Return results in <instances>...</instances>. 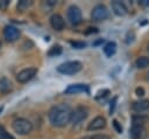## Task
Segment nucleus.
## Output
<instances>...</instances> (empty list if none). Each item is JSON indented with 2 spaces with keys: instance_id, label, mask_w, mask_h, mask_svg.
Masks as SVG:
<instances>
[{
  "instance_id": "nucleus-23",
  "label": "nucleus",
  "mask_w": 149,
  "mask_h": 139,
  "mask_svg": "<svg viewBox=\"0 0 149 139\" xmlns=\"http://www.w3.org/2000/svg\"><path fill=\"white\" fill-rule=\"evenodd\" d=\"M90 139H111V137L107 134H93L90 135Z\"/></svg>"
},
{
  "instance_id": "nucleus-29",
  "label": "nucleus",
  "mask_w": 149,
  "mask_h": 139,
  "mask_svg": "<svg viewBox=\"0 0 149 139\" xmlns=\"http://www.w3.org/2000/svg\"><path fill=\"white\" fill-rule=\"evenodd\" d=\"M139 4L141 5V6H149V0H142V1H139Z\"/></svg>"
},
{
  "instance_id": "nucleus-9",
  "label": "nucleus",
  "mask_w": 149,
  "mask_h": 139,
  "mask_svg": "<svg viewBox=\"0 0 149 139\" xmlns=\"http://www.w3.org/2000/svg\"><path fill=\"white\" fill-rule=\"evenodd\" d=\"M146 135V128L142 124H134L130 128V133L129 137L130 139H143Z\"/></svg>"
},
{
  "instance_id": "nucleus-25",
  "label": "nucleus",
  "mask_w": 149,
  "mask_h": 139,
  "mask_svg": "<svg viewBox=\"0 0 149 139\" xmlns=\"http://www.w3.org/2000/svg\"><path fill=\"white\" fill-rule=\"evenodd\" d=\"M135 93H136V96H139V97H143L146 92H144V89H143L142 86H139V88L135 89Z\"/></svg>"
},
{
  "instance_id": "nucleus-22",
  "label": "nucleus",
  "mask_w": 149,
  "mask_h": 139,
  "mask_svg": "<svg viewBox=\"0 0 149 139\" xmlns=\"http://www.w3.org/2000/svg\"><path fill=\"white\" fill-rule=\"evenodd\" d=\"M134 37H135V33H134L133 30H129V32L127 33V35H126V43H127V44L132 43V42L134 41Z\"/></svg>"
},
{
  "instance_id": "nucleus-6",
  "label": "nucleus",
  "mask_w": 149,
  "mask_h": 139,
  "mask_svg": "<svg viewBox=\"0 0 149 139\" xmlns=\"http://www.w3.org/2000/svg\"><path fill=\"white\" fill-rule=\"evenodd\" d=\"M91 18L94 21H102V20L107 19L108 18V11H107L106 6L101 5V4L97 5L91 12Z\"/></svg>"
},
{
  "instance_id": "nucleus-8",
  "label": "nucleus",
  "mask_w": 149,
  "mask_h": 139,
  "mask_svg": "<svg viewBox=\"0 0 149 139\" xmlns=\"http://www.w3.org/2000/svg\"><path fill=\"white\" fill-rule=\"evenodd\" d=\"M3 36L6 41L14 42L20 37V30L14 26H6L3 29Z\"/></svg>"
},
{
  "instance_id": "nucleus-27",
  "label": "nucleus",
  "mask_w": 149,
  "mask_h": 139,
  "mask_svg": "<svg viewBox=\"0 0 149 139\" xmlns=\"http://www.w3.org/2000/svg\"><path fill=\"white\" fill-rule=\"evenodd\" d=\"M109 93V90H107V89H105V90H102V91H100V92H98V95H97V99H99V98H101V97H106L107 95Z\"/></svg>"
},
{
  "instance_id": "nucleus-5",
  "label": "nucleus",
  "mask_w": 149,
  "mask_h": 139,
  "mask_svg": "<svg viewBox=\"0 0 149 139\" xmlns=\"http://www.w3.org/2000/svg\"><path fill=\"white\" fill-rule=\"evenodd\" d=\"M87 114H88V111H87L86 107H84V106H78V107H76V109L71 112L70 121H71L72 124H74V125H76V124H79L80 121H83L84 119H86Z\"/></svg>"
},
{
  "instance_id": "nucleus-31",
  "label": "nucleus",
  "mask_w": 149,
  "mask_h": 139,
  "mask_svg": "<svg viewBox=\"0 0 149 139\" xmlns=\"http://www.w3.org/2000/svg\"><path fill=\"white\" fill-rule=\"evenodd\" d=\"M80 139H90V137H83V138H80Z\"/></svg>"
},
{
  "instance_id": "nucleus-1",
  "label": "nucleus",
  "mask_w": 149,
  "mask_h": 139,
  "mask_svg": "<svg viewBox=\"0 0 149 139\" xmlns=\"http://www.w3.org/2000/svg\"><path fill=\"white\" fill-rule=\"evenodd\" d=\"M72 110L66 104H57L49 111V120L56 127H63L70 121Z\"/></svg>"
},
{
  "instance_id": "nucleus-10",
  "label": "nucleus",
  "mask_w": 149,
  "mask_h": 139,
  "mask_svg": "<svg viewBox=\"0 0 149 139\" xmlns=\"http://www.w3.org/2000/svg\"><path fill=\"white\" fill-rule=\"evenodd\" d=\"M105 126H106V119L101 116H98L93 120H91V123H88L87 131H98V130L104 128Z\"/></svg>"
},
{
  "instance_id": "nucleus-12",
  "label": "nucleus",
  "mask_w": 149,
  "mask_h": 139,
  "mask_svg": "<svg viewBox=\"0 0 149 139\" xmlns=\"http://www.w3.org/2000/svg\"><path fill=\"white\" fill-rule=\"evenodd\" d=\"M79 92H88L87 85H85V84H72V85H69L64 90L65 95H76V93H79Z\"/></svg>"
},
{
  "instance_id": "nucleus-33",
  "label": "nucleus",
  "mask_w": 149,
  "mask_h": 139,
  "mask_svg": "<svg viewBox=\"0 0 149 139\" xmlns=\"http://www.w3.org/2000/svg\"><path fill=\"white\" fill-rule=\"evenodd\" d=\"M0 47H1V43H0Z\"/></svg>"
},
{
  "instance_id": "nucleus-14",
  "label": "nucleus",
  "mask_w": 149,
  "mask_h": 139,
  "mask_svg": "<svg viewBox=\"0 0 149 139\" xmlns=\"http://www.w3.org/2000/svg\"><path fill=\"white\" fill-rule=\"evenodd\" d=\"M132 109L136 112H142L149 109V99H142V100H137L134 102L132 104Z\"/></svg>"
},
{
  "instance_id": "nucleus-19",
  "label": "nucleus",
  "mask_w": 149,
  "mask_h": 139,
  "mask_svg": "<svg viewBox=\"0 0 149 139\" xmlns=\"http://www.w3.org/2000/svg\"><path fill=\"white\" fill-rule=\"evenodd\" d=\"M33 5V1H28V0H20L17 4V11L23 12L26 11L28 7H30Z\"/></svg>"
},
{
  "instance_id": "nucleus-4",
  "label": "nucleus",
  "mask_w": 149,
  "mask_h": 139,
  "mask_svg": "<svg viewBox=\"0 0 149 139\" xmlns=\"http://www.w3.org/2000/svg\"><path fill=\"white\" fill-rule=\"evenodd\" d=\"M68 20L70 21L71 25H79L81 22V11L78 6L76 5H71L69 8H68Z\"/></svg>"
},
{
  "instance_id": "nucleus-17",
  "label": "nucleus",
  "mask_w": 149,
  "mask_h": 139,
  "mask_svg": "<svg viewBox=\"0 0 149 139\" xmlns=\"http://www.w3.org/2000/svg\"><path fill=\"white\" fill-rule=\"evenodd\" d=\"M135 65H136V68H139V69H143V68L148 67V65H149V57H146V56L139 57V58L135 61Z\"/></svg>"
},
{
  "instance_id": "nucleus-24",
  "label": "nucleus",
  "mask_w": 149,
  "mask_h": 139,
  "mask_svg": "<svg viewBox=\"0 0 149 139\" xmlns=\"http://www.w3.org/2000/svg\"><path fill=\"white\" fill-rule=\"evenodd\" d=\"M113 126H114V128L116 130V132H118V133H121V132H122V126L119 124V121H118L116 119H114V120H113Z\"/></svg>"
},
{
  "instance_id": "nucleus-16",
  "label": "nucleus",
  "mask_w": 149,
  "mask_h": 139,
  "mask_svg": "<svg viewBox=\"0 0 149 139\" xmlns=\"http://www.w3.org/2000/svg\"><path fill=\"white\" fill-rule=\"evenodd\" d=\"M102 50H104V53H105V55H106L107 57H112V56L115 54V51H116V44H115V42H113V41L107 42V43L104 46Z\"/></svg>"
},
{
  "instance_id": "nucleus-21",
  "label": "nucleus",
  "mask_w": 149,
  "mask_h": 139,
  "mask_svg": "<svg viewBox=\"0 0 149 139\" xmlns=\"http://www.w3.org/2000/svg\"><path fill=\"white\" fill-rule=\"evenodd\" d=\"M70 44L76 49H83L84 47H86V43L83 41H70Z\"/></svg>"
},
{
  "instance_id": "nucleus-15",
  "label": "nucleus",
  "mask_w": 149,
  "mask_h": 139,
  "mask_svg": "<svg viewBox=\"0 0 149 139\" xmlns=\"http://www.w3.org/2000/svg\"><path fill=\"white\" fill-rule=\"evenodd\" d=\"M12 89H13L12 82L7 77H1L0 78V92L8 93L9 91H12Z\"/></svg>"
},
{
  "instance_id": "nucleus-2",
  "label": "nucleus",
  "mask_w": 149,
  "mask_h": 139,
  "mask_svg": "<svg viewBox=\"0 0 149 139\" xmlns=\"http://www.w3.org/2000/svg\"><path fill=\"white\" fill-rule=\"evenodd\" d=\"M12 127H13L14 132H16L17 134L26 135V134H29L31 132L33 124L26 118H16V119L13 120Z\"/></svg>"
},
{
  "instance_id": "nucleus-3",
  "label": "nucleus",
  "mask_w": 149,
  "mask_h": 139,
  "mask_svg": "<svg viewBox=\"0 0 149 139\" xmlns=\"http://www.w3.org/2000/svg\"><path fill=\"white\" fill-rule=\"evenodd\" d=\"M81 67L83 65L79 61H68V62L61 63L57 67V71L63 75H74L81 70Z\"/></svg>"
},
{
  "instance_id": "nucleus-26",
  "label": "nucleus",
  "mask_w": 149,
  "mask_h": 139,
  "mask_svg": "<svg viewBox=\"0 0 149 139\" xmlns=\"http://www.w3.org/2000/svg\"><path fill=\"white\" fill-rule=\"evenodd\" d=\"M9 5V0H0V11H5Z\"/></svg>"
},
{
  "instance_id": "nucleus-7",
  "label": "nucleus",
  "mask_w": 149,
  "mask_h": 139,
  "mask_svg": "<svg viewBox=\"0 0 149 139\" xmlns=\"http://www.w3.org/2000/svg\"><path fill=\"white\" fill-rule=\"evenodd\" d=\"M37 74V69L36 68H26L23 70H21L17 75H16V81L19 83H27L28 81H30L35 75Z\"/></svg>"
},
{
  "instance_id": "nucleus-13",
  "label": "nucleus",
  "mask_w": 149,
  "mask_h": 139,
  "mask_svg": "<svg viewBox=\"0 0 149 139\" xmlns=\"http://www.w3.org/2000/svg\"><path fill=\"white\" fill-rule=\"evenodd\" d=\"M111 6H112V9H113L114 14L118 15V16H123V15H126L128 13V9H127L126 5L123 2H121V1H118V0L112 1Z\"/></svg>"
},
{
  "instance_id": "nucleus-11",
  "label": "nucleus",
  "mask_w": 149,
  "mask_h": 139,
  "mask_svg": "<svg viewBox=\"0 0 149 139\" xmlns=\"http://www.w3.org/2000/svg\"><path fill=\"white\" fill-rule=\"evenodd\" d=\"M50 25H51V27L55 30H58L59 32V30H62L64 28L65 22H64V19H63V16L61 14L55 13V14H52L50 16Z\"/></svg>"
},
{
  "instance_id": "nucleus-18",
  "label": "nucleus",
  "mask_w": 149,
  "mask_h": 139,
  "mask_svg": "<svg viewBox=\"0 0 149 139\" xmlns=\"http://www.w3.org/2000/svg\"><path fill=\"white\" fill-rule=\"evenodd\" d=\"M61 54H62V47L58 46V44L51 47L49 49V51H48V56H50V57H55V56H58Z\"/></svg>"
},
{
  "instance_id": "nucleus-30",
  "label": "nucleus",
  "mask_w": 149,
  "mask_h": 139,
  "mask_svg": "<svg viewBox=\"0 0 149 139\" xmlns=\"http://www.w3.org/2000/svg\"><path fill=\"white\" fill-rule=\"evenodd\" d=\"M88 29H90V30H87L86 34H88V33H91V32H93V33H97V32H98L95 28H88Z\"/></svg>"
},
{
  "instance_id": "nucleus-28",
  "label": "nucleus",
  "mask_w": 149,
  "mask_h": 139,
  "mask_svg": "<svg viewBox=\"0 0 149 139\" xmlns=\"http://www.w3.org/2000/svg\"><path fill=\"white\" fill-rule=\"evenodd\" d=\"M116 100H118V97H114V98H113V100L111 102V109H109L111 114H112V112L114 111V107H115V103H116Z\"/></svg>"
},
{
  "instance_id": "nucleus-32",
  "label": "nucleus",
  "mask_w": 149,
  "mask_h": 139,
  "mask_svg": "<svg viewBox=\"0 0 149 139\" xmlns=\"http://www.w3.org/2000/svg\"><path fill=\"white\" fill-rule=\"evenodd\" d=\"M148 79H149V72H148Z\"/></svg>"
},
{
  "instance_id": "nucleus-20",
  "label": "nucleus",
  "mask_w": 149,
  "mask_h": 139,
  "mask_svg": "<svg viewBox=\"0 0 149 139\" xmlns=\"http://www.w3.org/2000/svg\"><path fill=\"white\" fill-rule=\"evenodd\" d=\"M0 139H14V137L12 134H9L3 126L0 125Z\"/></svg>"
}]
</instances>
